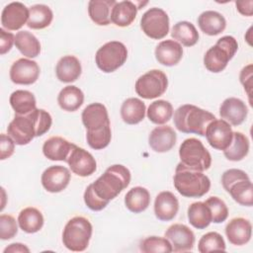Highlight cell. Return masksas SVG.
<instances>
[{"label": "cell", "mask_w": 253, "mask_h": 253, "mask_svg": "<svg viewBox=\"0 0 253 253\" xmlns=\"http://www.w3.org/2000/svg\"><path fill=\"white\" fill-rule=\"evenodd\" d=\"M52 120L48 112L43 109H35L27 115H15L7 127L8 135L18 145L30 143L34 137L47 132Z\"/></svg>", "instance_id": "6da1fadb"}, {"label": "cell", "mask_w": 253, "mask_h": 253, "mask_svg": "<svg viewBox=\"0 0 253 253\" xmlns=\"http://www.w3.org/2000/svg\"><path fill=\"white\" fill-rule=\"evenodd\" d=\"M129 182V170L122 164H115L110 166L104 174L91 185L95 195L102 201L109 204L111 200L115 199L128 186Z\"/></svg>", "instance_id": "7a4b0ae2"}, {"label": "cell", "mask_w": 253, "mask_h": 253, "mask_svg": "<svg viewBox=\"0 0 253 253\" xmlns=\"http://www.w3.org/2000/svg\"><path fill=\"white\" fill-rule=\"evenodd\" d=\"M216 120L213 114L195 105H182L174 113V125L184 133H195L205 136L208 126Z\"/></svg>", "instance_id": "3957f363"}, {"label": "cell", "mask_w": 253, "mask_h": 253, "mask_svg": "<svg viewBox=\"0 0 253 253\" xmlns=\"http://www.w3.org/2000/svg\"><path fill=\"white\" fill-rule=\"evenodd\" d=\"M173 181L178 193L187 198H201L211 188V181L207 175L188 168L181 162L176 167Z\"/></svg>", "instance_id": "277c9868"}, {"label": "cell", "mask_w": 253, "mask_h": 253, "mask_svg": "<svg viewBox=\"0 0 253 253\" xmlns=\"http://www.w3.org/2000/svg\"><path fill=\"white\" fill-rule=\"evenodd\" d=\"M93 227L88 218L74 216L67 221L62 232L63 245L70 251H84L92 236Z\"/></svg>", "instance_id": "5b68a950"}, {"label": "cell", "mask_w": 253, "mask_h": 253, "mask_svg": "<svg viewBox=\"0 0 253 253\" xmlns=\"http://www.w3.org/2000/svg\"><path fill=\"white\" fill-rule=\"evenodd\" d=\"M238 49V43L232 36H224L218 39L216 43L209 48L204 56L206 68L213 73L221 72L228 61Z\"/></svg>", "instance_id": "8992f818"}, {"label": "cell", "mask_w": 253, "mask_h": 253, "mask_svg": "<svg viewBox=\"0 0 253 253\" xmlns=\"http://www.w3.org/2000/svg\"><path fill=\"white\" fill-rule=\"evenodd\" d=\"M181 163L193 170L204 172L211 167V156L203 142L195 137L185 139L179 147Z\"/></svg>", "instance_id": "52a82bcc"}, {"label": "cell", "mask_w": 253, "mask_h": 253, "mask_svg": "<svg viewBox=\"0 0 253 253\" xmlns=\"http://www.w3.org/2000/svg\"><path fill=\"white\" fill-rule=\"evenodd\" d=\"M127 58L126 45L118 41L108 42L96 52L95 61L100 70L111 73L120 68Z\"/></svg>", "instance_id": "ba28073f"}, {"label": "cell", "mask_w": 253, "mask_h": 253, "mask_svg": "<svg viewBox=\"0 0 253 253\" xmlns=\"http://www.w3.org/2000/svg\"><path fill=\"white\" fill-rule=\"evenodd\" d=\"M168 87L166 74L159 69H152L141 75L135 82L136 94L143 99H154L162 96Z\"/></svg>", "instance_id": "9c48e42d"}, {"label": "cell", "mask_w": 253, "mask_h": 253, "mask_svg": "<svg viewBox=\"0 0 253 253\" xmlns=\"http://www.w3.org/2000/svg\"><path fill=\"white\" fill-rule=\"evenodd\" d=\"M140 28L150 39L161 40L169 32V17L167 13L157 7L148 9L141 17Z\"/></svg>", "instance_id": "30bf717a"}, {"label": "cell", "mask_w": 253, "mask_h": 253, "mask_svg": "<svg viewBox=\"0 0 253 253\" xmlns=\"http://www.w3.org/2000/svg\"><path fill=\"white\" fill-rule=\"evenodd\" d=\"M223 188L239 205L246 207L253 205V186L245 172L230 176Z\"/></svg>", "instance_id": "8fae6325"}, {"label": "cell", "mask_w": 253, "mask_h": 253, "mask_svg": "<svg viewBox=\"0 0 253 253\" xmlns=\"http://www.w3.org/2000/svg\"><path fill=\"white\" fill-rule=\"evenodd\" d=\"M66 162L70 170L80 177L92 175L97 169V163L93 155L77 145H73Z\"/></svg>", "instance_id": "7c38bea8"}, {"label": "cell", "mask_w": 253, "mask_h": 253, "mask_svg": "<svg viewBox=\"0 0 253 253\" xmlns=\"http://www.w3.org/2000/svg\"><path fill=\"white\" fill-rule=\"evenodd\" d=\"M233 131L230 125L224 120H214L206 130L205 136L209 144L217 150H225L232 140Z\"/></svg>", "instance_id": "4fadbf2b"}, {"label": "cell", "mask_w": 253, "mask_h": 253, "mask_svg": "<svg viewBox=\"0 0 253 253\" xmlns=\"http://www.w3.org/2000/svg\"><path fill=\"white\" fill-rule=\"evenodd\" d=\"M40 75V66L34 60L19 58L13 62L10 68V79L15 84H34Z\"/></svg>", "instance_id": "5bb4252c"}, {"label": "cell", "mask_w": 253, "mask_h": 253, "mask_svg": "<svg viewBox=\"0 0 253 253\" xmlns=\"http://www.w3.org/2000/svg\"><path fill=\"white\" fill-rule=\"evenodd\" d=\"M164 235L171 243L174 252H187L194 247L195 234L185 224L174 223L170 225Z\"/></svg>", "instance_id": "9a60e30c"}, {"label": "cell", "mask_w": 253, "mask_h": 253, "mask_svg": "<svg viewBox=\"0 0 253 253\" xmlns=\"http://www.w3.org/2000/svg\"><path fill=\"white\" fill-rule=\"evenodd\" d=\"M42 185L49 193H59L69 184L70 172L66 167L53 165L46 168L42 174Z\"/></svg>", "instance_id": "2e32d148"}, {"label": "cell", "mask_w": 253, "mask_h": 253, "mask_svg": "<svg viewBox=\"0 0 253 253\" xmlns=\"http://www.w3.org/2000/svg\"><path fill=\"white\" fill-rule=\"evenodd\" d=\"M29 19V9L21 2L6 5L1 14V24L4 29L16 31L21 29Z\"/></svg>", "instance_id": "e0dca14e"}, {"label": "cell", "mask_w": 253, "mask_h": 253, "mask_svg": "<svg viewBox=\"0 0 253 253\" xmlns=\"http://www.w3.org/2000/svg\"><path fill=\"white\" fill-rule=\"evenodd\" d=\"M248 110L245 103L235 97L225 99L219 107V115L222 120L231 126L241 125L247 118Z\"/></svg>", "instance_id": "ac0fdd59"}, {"label": "cell", "mask_w": 253, "mask_h": 253, "mask_svg": "<svg viewBox=\"0 0 253 253\" xmlns=\"http://www.w3.org/2000/svg\"><path fill=\"white\" fill-rule=\"evenodd\" d=\"M177 140V134L169 126H160L153 128L148 136L150 147L159 153L171 150Z\"/></svg>", "instance_id": "d6986e66"}, {"label": "cell", "mask_w": 253, "mask_h": 253, "mask_svg": "<svg viewBox=\"0 0 253 253\" xmlns=\"http://www.w3.org/2000/svg\"><path fill=\"white\" fill-rule=\"evenodd\" d=\"M225 234L231 244L236 246L244 245L251 238V222L244 217H234L226 224Z\"/></svg>", "instance_id": "ffe728a7"}, {"label": "cell", "mask_w": 253, "mask_h": 253, "mask_svg": "<svg viewBox=\"0 0 253 253\" xmlns=\"http://www.w3.org/2000/svg\"><path fill=\"white\" fill-rule=\"evenodd\" d=\"M81 119L87 130H95L110 126L108 111L101 103H92L88 105L83 110Z\"/></svg>", "instance_id": "44dd1931"}, {"label": "cell", "mask_w": 253, "mask_h": 253, "mask_svg": "<svg viewBox=\"0 0 253 253\" xmlns=\"http://www.w3.org/2000/svg\"><path fill=\"white\" fill-rule=\"evenodd\" d=\"M179 210V202L175 195L169 191L159 193L154 201L155 216L162 221L172 220Z\"/></svg>", "instance_id": "7402d4cb"}, {"label": "cell", "mask_w": 253, "mask_h": 253, "mask_svg": "<svg viewBox=\"0 0 253 253\" xmlns=\"http://www.w3.org/2000/svg\"><path fill=\"white\" fill-rule=\"evenodd\" d=\"M156 60L165 66H174L182 59L183 47L173 40L160 42L154 51Z\"/></svg>", "instance_id": "603a6c76"}, {"label": "cell", "mask_w": 253, "mask_h": 253, "mask_svg": "<svg viewBox=\"0 0 253 253\" xmlns=\"http://www.w3.org/2000/svg\"><path fill=\"white\" fill-rule=\"evenodd\" d=\"M73 145V143L61 136H51L44 141L42 145V152L49 160L66 162Z\"/></svg>", "instance_id": "cb8c5ba5"}, {"label": "cell", "mask_w": 253, "mask_h": 253, "mask_svg": "<svg viewBox=\"0 0 253 253\" xmlns=\"http://www.w3.org/2000/svg\"><path fill=\"white\" fill-rule=\"evenodd\" d=\"M81 72V63L79 59L73 55L62 56L55 66L56 77L63 83H71L76 81L80 77Z\"/></svg>", "instance_id": "d4e9b609"}, {"label": "cell", "mask_w": 253, "mask_h": 253, "mask_svg": "<svg viewBox=\"0 0 253 253\" xmlns=\"http://www.w3.org/2000/svg\"><path fill=\"white\" fill-rule=\"evenodd\" d=\"M201 31L208 36H216L224 31L226 27L225 18L216 11H205L198 18Z\"/></svg>", "instance_id": "484cf974"}, {"label": "cell", "mask_w": 253, "mask_h": 253, "mask_svg": "<svg viewBox=\"0 0 253 253\" xmlns=\"http://www.w3.org/2000/svg\"><path fill=\"white\" fill-rule=\"evenodd\" d=\"M115 0H91L88 3V14L91 20L99 26H107L111 23V14Z\"/></svg>", "instance_id": "4316f807"}, {"label": "cell", "mask_w": 253, "mask_h": 253, "mask_svg": "<svg viewBox=\"0 0 253 253\" xmlns=\"http://www.w3.org/2000/svg\"><path fill=\"white\" fill-rule=\"evenodd\" d=\"M138 8L131 1L117 2L111 14V22L119 27H127L135 19Z\"/></svg>", "instance_id": "83f0119b"}, {"label": "cell", "mask_w": 253, "mask_h": 253, "mask_svg": "<svg viewBox=\"0 0 253 253\" xmlns=\"http://www.w3.org/2000/svg\"><path fill=\"white\" fill-rule=\"evenodd\" d=\"M145 104L137 98H128L122 104L121 117L127 125H136L145 117Z\"/></svg>", "instance_id": "f1b7e54d"}, {"label": "cell", "mask_w": 253, "mask_h": 253, "mask_svg": "<svg viewBox=\"0 0 253 253\" xmlns=\"http://www.w3.org/2000/svg\"><path fill=\"white\" fill-rule=\"evenodd\" d=\"M84 102V94L76 86L68 85L61 89L57 96V103L59 107L66 112H75Z\"/></svg>", "instance_id": "f546056e"}, {"label": "cell", "mask_w": 253, "mask_h": 253, "mask_svg": "<svg viewBox=\"0 0 253 253\" xmlns=\"http://www.w3.org/2000/svg\"><path fill=\"white\" fill-rule=\"evenodd\" d=\"M18 223L23 231L27 233H36L40 231L43 225V216L38 209L28 207L20 211Z\"/></svg>", "instance_id": "4dcf8cb0"}, {"label": "cell", "mask_w": 253, "mask_h": 253, "mask_svg": "<svg viewBox=\"0 0 253 253\" xmlns=\"http://www.w3.org/2000/svg\"><path fill=\"white\" fill-rule=\"evenodd\" d=\"M150 204V194L143 187L131 188L125 197V205L128 211L139 213L145 211Z\"/></svg>", "instance_id": "1f68e13d"}, {"label": "cell", "mask_w": 253, "mask_h": 253, "mask_svg": "<svg viewBox=\"0 0 253 253\" xmlns=\"http://www.w3.org/2000/svg\"><path fill=\"white\" fill-rule=\"evenodd\" d=\"M53 19L51 9L43 4H36L29 9L27 26L33 30H42L48 27Z\"/></svg>", "instance_id": "d6a6232c"}, {"label": "cell", "mask_w": 253, "mask_h": 253, "mask_svg": "<svg viewBox=\"0 0 253 253\" xmlns=\"http://www.w3.org/2000/svg\"><path fill=\"white\" fill-rule=\"evenodd\" d=\"M15 45L18 50L26 57H37L41 52L39 40L28 31H20L15 36Z\"/></svg>", "instance_id": "836d02e7"}, {"label": "cell", "mask_w": 253, "mask_h": 253, "mask_svg": "<svg viewBox=\"0 0 253 253\" xmlns=\"http://www.w3.org/2000/svg\"><path fill=\"white\" fill-rule=\"evenodd\" d=\"M171 36L177 42H179L185 46H193L199 41V33L196 27L187 21L176 23L172 28Z\"/></svg>", "instance_id": "e575fe53"}, {"label": "cell", "mask_w": 253, "mask_h": 253, "mask_svg": "<svg viewBox=\"0 0 253 253\" xmlns=\"http://www.w3.org/2000/svg\"><path fill=\"white\" fill-rule=\"evenodd\" d=\"M248 152L249 140L247 136L240 131H233L230 144L225 150H223L225 158L230 161H240L247 156Z\"/></svg>", "instance_id": "d590c367"}, {"label": "cell", "mask_w": 253, "mask_h": 253, "mask_svg": "<svg viewBox=\"0 0 253 253\" xmlns=\"http://www.w3.org/2000/svg\"><path fill=\"white\" fill-rule=\"evenodd\" d=\"M10 105L15 111V115H27L36 108V98L34 94L27 90H16L10 96Z\"/></svg>", "instance_id": "8d00e7d4"}, {"label": "cell", "mask_w": 253, "mask_h": 253, "mask_svg": "<svg viewBox=\"0 0 253 253\" xmlns=\"http://www.w3.org/2000/svg\"><path fill=\"white\" fill-rule=\"evenodd\" d=\"M189 222L197 229H204L211 222V213L205 202H196L188 208Z\"/></svg>", "instance_id": "74e56055"}, {"label": "cell", "mask_w": 253, "mask_h": 253, "mask_svg": "<svg viewBox=\"0 0 253 253\" xmlns=\"http://www.w3.org/2000/svg\"><path fill=\"white\" fill-rule=\"evenodd\" d=\"M173 116V107L171 103L165 100L152 102L147 109V118L156 125H163L170 121Z\"/></svg>", "instance_id": "f35d334b"}, {"label": "cell", "mask_w": 253, "mask_h": 253, "mask_svg": "<svg viewBox=\"0 0 253 253\" xmlns=\"http://www.w3.org/2000/svg\"><path fill=\"white\" fill-rule=\"evenodd\" d=\"M111 138H112L111 125L106 126L99 129L87 130L86 132V139H87L88 145L95 150H100L107 147L111 142Z\"/></svg>", "instance_id": "ab89813d"}, {"label": "cell", "mask_w": 253, "mask_h": 253, "mask_svg": "<svg viewBox=\"0 0 253 253\" xmlns=\"http://www.w3.org/2000/svg\"><path fill=\"white\" fill-rule=\"evenodd\" d=\"M198 250L201 253L211 251H225V242L219 233L211 231L201 237L198 244Z\"/></svg>", "instance_id": "60d3db41"}, {"label": "cell", "mask_w": 253, "mask_h": 253, "mask_svg": "<svg viewBox=\"0 0 253 253\" xmlns=\"http://www.w3.org/2000/svg\"><path fill=\"white\" fill-rule=\"evenodd\" d=\"M143 253H170L173 251L168 239L160 236H149L143 239L139 245Z\"/></svg>", "instance_id": "b9f144b4"}, {"label": "cell", "mask_w": 253, "mask_h": 253, "mask_svg": "<svg viewBox=\"0 0 253 253\" xmlns=\"http://www.w3.org/2000/svg\"><path fill=\"white\" fill-rule=\"evenodd\" d=\"M205 204L209 207L211 213V222L221 223L228 216V209L225 203L218 197H210Z\"/></svg>", "instance_id": "7bdbcfd3"}, {"label": "cell", "mask_w": 253, "mask_h": 253, "mask_svg": "<svg viewBox=\"0 0 253 253\" xmlns=\"http://www.w3.org/2000/svg\"><path fill=\"white\" fill-rule=\"evenodd\" d=\"M18 232V225L16 219L10 214L0 215V238L8 240L13 238Z\"/></svg>", "instance_id": "ee69618b"}, {"label": "cell", "mask_w": 253, "mask_h": 253, "mask_svg": "<svg viewBox=\"0 0 253 253\" xmlns=\"http://www.w3.org/2000/svg\"><path fill=\"white\" fill-rule=\"evenodd\" d=\"M84 202L90 210L95 211H102L103 209H105L108 206V204L106 202L102 201L95 195L91 184L86 188V190L84 192Z\"/></svg>", "instance_id": "f6af8a7d"}, {"label": "cell", "mask_w": 253, "mask_h": 253, "mask_svg": "<svg viewBox=\"0 0 253 253\" xmlns=\"http://www.w3.org/2000/svg\"><path fill=\"white\" fill-rule=\"evenodd\" d=\"M15 150V142L14 140L5 133H1V140H0V159L4 160L9 158Z\"/></svg>", "instance_id": "bcb514c9"}, {"label": "cell", "mask_w": 253, "mask_h": 253, "mask_svg": "<svg viewBox=\"0 0 253 253\" xmlns=\"http://www.w3.org/2000/svg\"><path fill=\"white\" fill-rule=\"evenodd\" d=\"M15 43V36L12 33L6 32L3 28L0 29V53L5 54Z\"/></svg>", "instance_id": "7dc6e473"}, {"label": "cell", "mask_w": 253, "mask_h": 253, "mask_svg": "<svg viewBox=\"0 0 253 253\" xmlns=\"http://www.w3.org/2000/svg\"><path fill=\"white\" fill-rule=\"evenodd\" d=\"M239 79L241 84L244 86V89L246 90L250 99L251 89H252V64H248L247 66L242 68Z\"/></svg>", "instance_id": "c3c4849f"}, {"label": "cell", "mask_w": 253, "mask_h": 253, "mask_svg": "<svg viewBox=\"0 0 253 253\" xmlns=\"http://www.w3.org/2000/svg\"><path fill=\"white\" fill-rule=\"evenodd\" d=\"M236 9L238 12L244 16H252L253 14V1L252 0H247V1H236L235 2Z\"/></svg>", "instance_id": "681fc988"}, {"label": "cell", "mask_w": 253, "mask_h": 253, "mask_svg": "<svg viewBox=\"0 0 253 253\" xmlns=\"http://www.w3.org/2000/svg\"><path fill=\"white\" fill-rule=\"evenodd\" d=\"M16 252H26L29 253L30 249L22 243H12L4 249V253H16Z\"/></svg>", "instance_id": "f907efd6"}]
</instances>
